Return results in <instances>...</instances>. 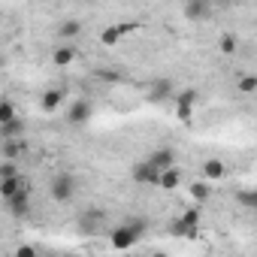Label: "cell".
I'll list each match as a JSON object with an SVG mask.
<instances>
[{
	"mask_svg": "<svg viewBox=\"0 0 257 257\" xmlns=\"http://www.w3.org/2000/svg\"><path fill=\"white\" fill-rule=\"evenodd\" d=\"M4 203H7V212H10L13 218H25V215H28V209H31V185L25 182L13 197H10V200H4Z\"/></svg>",
	"mask_w": 257,
	"mask_h": 257,
	"instance_id": "cell-1",
	"label": "cell"
},
{
	"mask_svg": "<svg viewBox=\"0 0 257 257\" xmlns=\"http://www.w3.org/2000/svg\"><path fill=\"white\" fill-rule=\"evenodd\" d=\"M82 34V22H76V19H67V22H61V28H58V37L61 40H76Z\"/></svg>",
	"mask_w": 257,
	"mask_h": 257,
	"instance_id": "cell-15",
	"label": "cell"
},
{
	"mask_svg": "<svg viewBox=\"0 0 257 257\" xmlns=\"http://www.w3.org/2000/svg\"><path fill=\"white\" fill-rule=\"evenodd\" d=\"M218 49H221L224 55H233V52L239 49V43H236V37H233V34H224V37H221V43H218Z\"/></svg>",
	"mask_w": 257,
	"mask_h": 257,
	"instance_id": "cell-22",
	"label": "cell"
},
{
	"mask_svg": "<svg viewBox=\"0 0 257 257\" xmlns=\"http://www.w3.org/2000/svg\"><path fill=\"white\" fill-rule=\"evenodd\" d=\"M16 257H37V248H31V245H22V248L16 251Z\"/></svg>",
	"mask_w": 257,
	"mask_h": 257,
	"instance_id": "cell-26",
	"label": "cell"
},
{
	"mask_svg": "<svg viewBox=\"0 0 257 257\" xmlns=\"http://www.w3.org/2000/svg\"><path fill=\"white\" fill-rule=\"evenodd\" d=\"M170 94H173V82H167V79L155 82V85H152V91H149V97H152L155 103H161V100H170Z\"/></svg>",
	"mask_w": 257,
	"mask_h": 257,
	"instance_id": "cell-17",
	"label": "cell"
},
{
	"mask_svg": "<svg viewBox=\"0 0 257 257\" xmlns=\"http://www.w3.org/2000/svg\"><path fill=\"white\" fill-rule=\"evenodd\" d=\"M137 239H140V233L134 230V224H131V221H127V224H121V227H115V230H112V236H109L112 248H121V251L134 248V245H137Z\"/></svg>",
	"mask_w": 257,
	"mask_h": 257,
	"instance_id": "cell-5",
	"label": "cell"
},
{
	"mask_svg": "<svg viewBox=\"0 0 257 257\" xmlns=\"http://www.w3.org/2000/svg\"><path fill=\"white\" fill-rule=\"evenodd\" d=\"M185 16L191 22H206L209 19V0H185Z\"/></svg>",
	"mask_w": 257,
	"mask_h": 257,
	"instance_id": "cell-9",
	"label": "cell"
},
{
	"mask_svg": "<svg viewBox=\"0 0 257 257\" xmlns=\"http://www.w3.org/2000/svg\"><path fill=\"white\" fill-rule=\"evenodd\" d=\"M194 106H197V91L194 88H185L182 94H179V100H176V115H179V121H191V115H194Z\"/></svg>",
	"mask_w": 257,
	"mask_h": 257,
	"instance_id": "cell-6",
	"label": "cell"
},
{
	"mask_svg": "<svg viewBox=\"0 0 257 257\" xmlns=\"http://www.w3.org/2000/svg\"><path fill=\"white\" fill-rule=\"evenodd\" d=\"M10 176H19V170H16L13 161H4L0 164V179H10Z\"/></svg>",
	"mask_w": 257,
	"mask_h": 257,
	"instance_id": "cell-25",
	"label": "cell"
},
{
	"mask_svg": "<svg viewBox=\"0 0 257 257\" xmlns=\"http://www.w3.org/2000/svg\"><path fill=\"white\" fill-rule=\"evenodd\" d=\"M52 61H55L58 67H70V64L76 61V49H73V46H58L55 55H52Z\"/></svg>",
	"mask_w": 257,
	"mask_h": 257,
	"instance_id": "cell-16",
	"label": "cell"
},
{
	"mask_svg": "<svg viewBox=\"0 0 257 257\" xmlns=\"http://www.w3.org/2000/svg\"><path fill=\"white\" fill-rule=\"evenodd\" d=\"M13 118H16V106H13V100H4V103H0V124L13 121Z\"/></svg>",
	"mask_w": 257,
	"mask_h": 257,
	"instance_id": "cell-23",
	"label": "cell"
},
{
	"mask_svg": "<svg viewBox=\"0 0 257 257\" xmlns=\"http://www.w3.org/2000/svg\"><path fill=\"white\" fill-rule=\"evenodd\" d=\"M149 161L164 173V170L176 167V152H173V149H158V152H152V155H149Z\"/></svg>",
	"mask_w": 257,
	"mask_h": 257,
	"instance_id": "cell-12",
	"label": "cell"
},
{
	"mask_svg": "<svg viewBox=\"0 0 257 257\" xmlns=\"http://www.w3.org/2000/svg\"><path fill=\"white\" fill-rule=\"evenodd\" d=\"M25 137V118H13V121H4L0 124V140H22Z\"/></svg>",
	"mask_w": 257,
	"mask_h": 257,
	"instance_id": "cell-10",
	"label": "cell"
},
{
	"mask_svg": "<svg viewBox=\"0 0 257 257\" xmlns=\"http://www.w3.org/2000/svg\"><path fill=\"white\" fill-rule=\"evenodd\" d=\"M188 191H191V200H194V203H206V200H209V194H212L206 182H194Z\"/></svg>",
	"mask_w": 257,
	"mask_h": 257,
	"instance_id": "cell-20",
	"label": "cell"
},
{
	"mask_svg": "<svg viewBox=\"0 0 257 257\" xmlns=\"http://www.w3.org/2000/svg\"><path fill=\"white\" fill-rule=\"evenodd\" d=\"M224 173H227V167H224V161H218V158H209V161L203 164L206 182H218V179H224Z\"/></svg>",
	"mask_w": 257,
	"mask_h": 257,
	"instance_id": "cell-13",
	"label": "cell"
},
{
	"mask_svg": "<svg viewBox=\"0 0 257 257\" xmlns=\"http://www.w3.org/2000/svg\"><path fill=\"white\" fill-rule=\"evenodd\" d=\"M131 176H134L137 185H161V170H158L149 158H146V161H137L134 170H131Z\"/></svg>",
	"mask_w": 257,
	"mask_h": 257,
	"instance_id": "cell-2",
	"label": "cell"
},
{
	"mask_svg": "<svg viewBox=\"0 0 257 257\" xmlns=\"http://www.w3.org/2000/svg\"><path fill=\"white\" fill-rule=\"evenodd\" d=\"M85 4H94V0H85Z\"/></svg>",
	"mask_w": 257,
	"mask_h": 257,
	"instance_id": "cell-27",
	"label": "cell"
},
{
	"mask_svg": "<svg viewBox=\"0 0 257 257\" xmlns=\"http://www.w3.org/2000/svg\"><path fill=\"white\" fill-rule=\"evenodd\" d=\"M61 100H64V94H61V88H49V91L43 94V100H40V106H43L46 112H55V109L61 106Z\"/></svg>",
	"mask_w": 257,
	"mask_h": 257,
	"instance_id": "cell-18",
	"label": "cell"
},
{
	"mask_svg": "<svg viewBox=\"0 0 257 257\" xmlns=\"http://www.w3.org/2000/svg\"><path fill=\"white\" fill-rule=\"evenodd\" d=\"M91 112H94V106L88 100H73L70 103V112H67V121L70 124H85L91 118Z\"/></svg>",
	"mask_w": 257,
	"mask_h": 257,
	"instance_id": "cell-7",
	"label": "cell"
},
{
	"mask_svg": "<svg viewBox=\"0 0 257 257\" xmlns=\"http://www.w3.org/2000/svg\"><path fill=\"white\" fill-rule=\"evenodd\" d=\"M28 179L25 176H10V179H0V197H4V200H10L22 185H25Z\"/></svg>",
	"mask_w": 257,
	"mask_h": 257,
	"instance_id": "cell-14",
	"label": "cell"
},
{
	"mask_svg": "<svg viewBox=\"0 0 257 257\" xmlns=\"http://www.w3.org/2000/svg\"><path fill=\"white\" fill-rule=\"evenodd\" d=\"M236 200L242 203V209H257V191H239Z\"/></svg>",
	"mask_w": 257,
	"mask_h": 257,
	"instance_id": "cell-21",
	"label": "cell"
},
{
	"mask_svg": "<svg viewBox=\"0 0 257 257\" xmlns=\"http://www.w3.org/2000/svg\"><path fill=\"white\" fill-rule=\"evenodd\" d=\"M103 209H85L82 215H79V227H82V233H97V227L103 224Z\"/></svg>",
	"mask_w": 257,
	"mask_h": 257,
	"instance_id": "cell-8",
	"label": "cell"
},
{
	"mask_svg": "<svg viewBox=\"0 0 257 257\" xmlns=\"http://www.w3.org/2000/svg\"><path fill=\"white\" fill-rule=\"evenodd\" d=\"M239 91L242 94H254L257 91V76H242L239 79Z\"/></svg>",
	"mask_w": 257,
	"mask_h": 257,
	"instance_id": "cell-24",
	"label": "cell"
},
{
	"mask_svg": "<svg viewBox=\"0 0 257 257\" xmlns=\"http://www.w3.org/2000/svg\"><path fill=\"white\" fill-rule=\"evenodd\" d=\"M197 227H200V209L194 206V209H188L182 218H176L173 224H170V230L176 233V236H194L197 233Z\"/></svg>",
	"mask_w": 257,
	"mask_h": 257,
	"instance_id": "cell-4",
	"label": "cell"
},
{
	"mask_svg": "<svg viewBox=\"0 0 257 257\" xmlns=\"http://www.w3.org/2000/svg\"><path fill=\"white\" fill-rule=\"evenodd\" d=\"M131 31H134L131 25H112V28H106V31L100 34V43H103V46H115V43H121Z\"/></svg>",
	"mask_w": 257,
	"mask_h": 257,
	"instance_id": "cell-11",
	"label": "cell"
},
{
	"mask_svg": "<svg viewBox=\"0 0 257 257\" xmlns=\"http://www.w3.org/2000/svg\"><path fill=\"white\" fill-rule=\"evenodd\" d=\"M179 182H182V173H179L176 167H170V170H164V173H161V185H158V188L173 191V188H179Z\"/></svg>",
	"mask_w": 257,
	"mask_h": 257,
	"instance_id": "cell-19",
	"label": "cell"
},
{
	"mask_svg": "<svg viewBox=\"0 0 257 257\" xmlns=\"http://www.w3.org/2000/svg\"><path fill=\"white\" fill-rule=\"evenodd\" d=\"M49 191H52V197H55L58 203H67V200H73V194H76V179H73L70 173H61V176L52 179Z\"/></svg>",
	"mask_w": 257,
	"mask_h": 257,
	"instance_id": "cell-3",
	"label": "cell"
}]
</instances>
